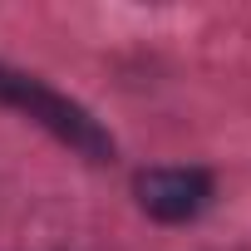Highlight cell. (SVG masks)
Instances as JSON below:
<instances>
[{"mask_svg":"<svg viewBox=\"0 0 251 251\" xmlns=\"http://www.w3.org/2000/svg\"><path fill=\"white\" fill-rule=\"evenodd\" d=\"M0 103H10V108L30 113L35 123H45L59 143H69V148L84 153L89 163H108V158H113V138L99 128V118H94L89 108H79L74 99L54 94V89H50L45 79H35V74H20V69H10V64H0Z\"/></svg>","mask_w":251,"mask_h":251,"instance_id":"6da1fadb","label":"cell"},{"mask_svg":"<svg viewBox=\"0 0 251 251\" xmlns=\"http://www.w3.org/2000/svg\"><path fill=\"white\" fill-rule=\"evenodd\" d=\"M138 207L158 222H192L212 202V177L202 168H148L133 182Z\"/></svg>","mask_w":251,"mask_h":251,"instance_id":"7a4b0ae2","label":"cell"}]
</instances>
